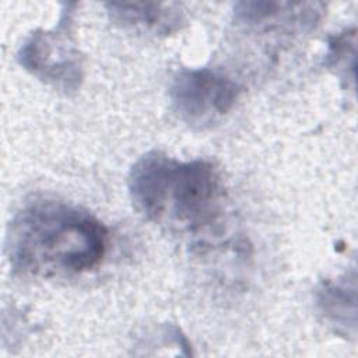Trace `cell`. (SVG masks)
I'll return each mask as SVG.
<instances>
[{"label": "cell", "instance_id": "cell-1", "mask_svg": "<svg viewBox=\"0 0 358 358\" xmlns=\"http://www.w3.org/2000/svg\"><path fill=\"white\" fill-rule=\"evenodd\" d=\"M108 242L106 227L87 210L39 197L13 217L6 253L13 271L21 275H74L101 264Z\"/></svg>", "mask_w": 358, "mask_h": 358}, {"label": "cell", "instance_id": "cell-5", "mask_svg": "<svg viewBox=\"0 0 358 358\" xmlns=\"http://www.w3.org/2000/svg\"><path fill=\"white\" fill-rule=\"evenodd\" d=\"M106 8L117 24L148 29L161 35L173 34L185 24L183 13L175 4L109 3Z\"/></svg>", "mask_w": 358, "mask_h": 358}, {"label": "cell", "instance_id": "cell-6", "mask_svg": "<svg viewBox=\"0 0 358 358\" xmlns=\"http://www.w3.org/2000/svg\"><path fill=\"white\" fill-rule=\"evenodd\" d=\"M357 288L355 275L345 274L337 280L323 281L316 291V303L323 317L344 334L348 330L355 331L357 313Z\"/></svg>", "mask_w": 358, "mask_h": 358}, {"label": "cell", "instance_id": "cell-2", "mask_svg": "<svg viewBox=\"0 0 358 358\" xmlns=\"http://www.w3.org/2000/svg\"><path fill=\"white\" fill-rule=\"evenodd\" d=\"M127 187L143 217L183 232L208 228L222 207L221 176L204 159L179 161L162 152H148L131 166Z\"/></svg>", "mask_w": 358, "mask_h": 358}, {"label": "cell", "instance_id": "cell-7", "mask_svg": "<svg viewBox=\"0 0 358 358\" xmlns=\"http://www.w3.org/2000/svg\"><path fill=\"white\" fill-rule=\"evenodd\" d=\"M355 55V31H345L329 41V50L326 55V66L331 69L337 76L347 80L350 78L348 67L354 71V66L348 64V59L354 60Z\"/></svg>", "mask_w": 358, "mask_h": 358}, {"label": "cell", "instance_id": "cell-4", "mask_svg": "<svg viewBox=\"0 0 358 358\" xmlns=\"http://www.w3.org/2000/svg\"><path fill=\"white\" fill-rule=\"evenodd\" d=\"M239 92L231 77L208 67L182 69L169 87L173 110L196 129L210 127L224 117L234 108Z\"/></svg>", "mask_w": 358, "mask_h": 358}, {"label": "cell", "instance_id": "cell-3", "mask_svg": "<svg viewBox=\"0 0 358 358\" xmlns=\"http://www.w3.org/2000/svg\"><path fill=\"white\" fill-rule=\"evenodd\" d=\"M74 7L63 4L55 28L34 31L17 53L24 70L64 94L76 92L84 78L83 56L73 35Z\"/></svg>", "mask_w": 358, "mask_h": 358}]
</instances>
